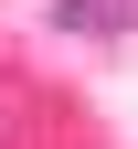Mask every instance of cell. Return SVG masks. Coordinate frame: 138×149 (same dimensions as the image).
Listing matches in <instances>:
<instances>
[{
  "mask_svg": "<svg viewBox=\"0 0 138 149\" xmlns=\"http://www.w3.org/2000/svg\"><path fill=\"white\" fill-rule=\"evenodd\" d=\"M53 32H74V43H128L138 32V0H53Z\"/></svg>",
  "mask_w": 138,
  "mask_h": 149,
  "instance_id": "cell-1",
  "label": "cell"
}]
</instances>
